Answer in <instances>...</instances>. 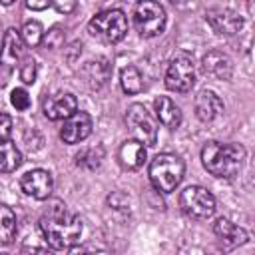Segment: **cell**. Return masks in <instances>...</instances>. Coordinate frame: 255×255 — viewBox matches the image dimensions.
Segmentation results:
<instances>
[{
	"label": "cell",
	"instance_id": "cell-25",
	"mask_svg": "<svg viewBox=\"0 0 255 255\" xmlns=\"http://www.w3.org/2000/svg\"><path fill=\"white\" fill-rule=\"evenodd\" d=\"M20 80L24 84H34L36 82V60L32 56H26L20 64Z\"/></svg>",
	"mask_w": 255,
	"mask_h": 255
},
{
	"label": "cell",
	"instance_id": "cell-26",
	"mask_svg": "<svg viewBox=\"0 0 255 255\" xmlns=\"http://www.w3.org/2000/svg\"><path fill=\"white\" fill-rule=\"evenodd\" d=\"M10 102H12V106H14L18 112H24V110H28V108H30L28 92H26V90H22V88L12 90V94H10Z\"/></svg>",
	"mask_w": 255,
	"mask_h": 255
},
{
	"label": "cell",
	"instance_id": "cell-9",
	"mask_svg": "<svg viewBox=\"0 0 255 255\" xmlns=\"http://www.w3.org/2000/svg\"><path fill=\"white\" fill-rule=\"evenodd\" d=\"M20 187L34 199H48L54 189V177L46 169H30L20 177Z\"/></svg>",
	"mask_w": 255,
	"mask_h": 255
},
{
	"label": "cell",
	"instance_id": "cell-13",
	"mask_svg": "<svg viewBox=\"0 0 255 255\" xmlns=\"http://www.w3.org/2000/svg\"><path fill=\"white\" fill-rule=\"evenodd\" d=\"M213 233L217 235L219 239V245L223 251H231L243 243H247V231L235 223H231L229 219L225 217H219L215 223H213Z\"/></svg>",
	"mask_w": 255,
	"mask_h": 255
},
{
	"label": "cell",
	"instance_id": "cell-30",
	"mask_svg": "<svg viewBox=\"0 0 255 255\" xmlns=\"http://www.w3.org/2000/svg\"><path fill=\"white\" fill-rule=\"evenodd\" d=\"M26 6H28L30 10H44V8L52 6V2H48V0H44V2H34V0H28V2H26Z\"/></svg>",
	"mask_w": 255,
	"mask_h": 255
},
{
	"label": "cell",
	"instance_id": "cell-24",
	"mask_svg": "<svg viewBox=\"0 0 255 255\" xmlns=\"http://www.w3.org/2000/svg\"><path fill=\"white\" fill-rule=\"evenodd\" d=\"M20 34H22L24 44L30 46V48H34V46H38V44L44 42V30H42V24H40L38 20H28V22L22 26Z\"/></svg>",
	"mask_w": 255,
	"mask_h": 255
},
{
	"label": "cell",
	"instance_id": "cell-7",
	"mask_svg": "<svg viewBox=\"0 0 255 255\" xmlns=\"http://www.w3.org/2000/svg\"><path fill=\"white\" fill-rule=\"evenodd\" d=\"M179 207L191 219H207L215 213V197L207 187L187 185L179 193Z\"/></svg>",
	"mask_w": 255,
	"mask_h": 255
},
{
	"label": "cell",
	"instance_id": "cell-19",
	"mask_svg": "<svg viewBox=\"0 0 255 255\" xmlns=\"http://www.w3.org/2000/svg\"><path fill=\"white\" fill-rule=\"evenodd\" d=\"M20 163H22V153H20V149H18L10 139L2 141V143H0V169H2L4 173H10V171H14L16 167H20Z\"/></svg>",
	"mask_w": 255,
	"mask_h": 255
},
{
	"label": "cell",
	"instance_id": "cell-23",
	"mask_svg": "<svg viewBox=\"0 0 255 255\" xmlns=\"http://www.w3.org/2000/svg\"><path fill=\"white\" fill-rule=\"evenodd\" d=\"M102 159H104V147L102 145L84 147L76 153V165H80L84 169H98Z\"/></svg>",
	"mask_w": 255,
	"mask_h": 255
},
{
	"label": "cell",
	"instance_id": "cell-3",
	"mask_svg": "<svg viewBox=\"0 0 255 255\" xmlns=\"http://www.w3.org/2000/svg\"><path fill=\"white\" fill-rule=\"evenodd\" d=\"M185 163L175 153H159L149 163V181L161 193H171L181 183Z\"/></svg>",
	"mask_w": 255,
	"mask_h": 255
},
{
	"label": "cell",
	"instance_id": "cell-4",
	"mask_svg": "<svg viewBox=\"0 0 255 255\" xmlns=\"http://www.w3.org/2000/svg\"><path fill=\"white\" fill-rule=\"evenodd\" d=\"M88 32L106 44H116L128 34V18L118 8L98 12L88 22Z\"/></svg>",
	"mask_w": 255,
	"mask_h": 255
},
{
	"label": "cell",
	"instance_id": "cell-27",
	"mask_svg": "<svg viewBox=\"0 0 255 255\" xmlns=\"http://www.w3.org/2000/svg\"><path fill=\"white\" fill-rule=\"evenodd\" d=\"M64 40H66V34H64V30L62 28H52L46 36H44V44L48 46V48H60V46H64Z\"/></svg>",
	"mask_w": 255,
	"mask_h": 255
},
{
	"label": "cell",
	"instance_id": "cell-1",
	"mask_svg": "<svg viewBox=\"0 0 255 255\" xmlns=\"http://www.w3.org/2000/svg\"><path fill=\"white\" fill-rule=\"evenodd\" d=\"M40 231L52 249H72L82 235V219L58 203L40 217Z\"/></svg>",
	"mask_w": 255,
	"mask_h": 255
},
{
	"label": "cell",
	"instance_id": "cell-16",
	"mask_svg": "<svg viewBox=\"0 0 255 255\" xmlns=\"http://www.w3.org/2000/svg\"><path fill=\"white\" fill-rule=\"evenodd\" d=\"M145 157H147L145 145L141 141H137V139H128L118 149V159H120L124 169H137V167H141Z\"/></svg>",
	"mask_w": 255,
	"mask_h": 255
},
{
	"label": "cell",
	"instance_id": "cell-12",
	"mask_svg": "<svg viewBox=\"0 0 255 255\" xmlns=\"http://www.w3.org/2000/svg\"><path fill=\"white\" fill-rule=\"evenodd\" d=\"M92 133V118L88 112H76L72 118H68L60 129V139L64 143H80Z\"/></svg>",
	"mask_w": 255,
	"mask_h": 255
},
{
	"label": "cell",
	"instance_id": "cell-5",
	"mask_svg": "<svg viewBox=\"0 0 255 255\" xmlns=\"http://www.w3.org/2000/svg\"><path fill=\"white\" fill-rule=\"evenodd\" d=\"M126 126L129 133L143 145L157 143V122L143 104H131L126 110Z\"/></svg>",
	"mask_w": 255,
	"mask_h": 255
},
{
	"label": "cell",
	"instance_id": "cell-15",
	"mask_svg": "<svg viewBox=\"0 0 255 255\" xmlns=\"http://www.w3.org/2000/svg\"><path fill=\"white\" fill-rule=\"evenodd\" d=\"M193 108H195V116L201 120V122H213L221 112H223V102L221 98L211 92V90H201L193 102Z\"/></svg>",
	"mask_w": 255,
	"mask_h": 255
},
{
	"label": "cell",
	"instance_id": "cell-14",
	"mask_svg": "<svg viewBox=\"0 0 255 255\" xmlns=\"http://www.w3.org/2000/svg\"><path fill=\"white\" fill-rule=\"evenodd\" d=\"M201 68L207 76L215 78V80H229L233 76V62L227 54L219 52V50H211L203 56L201 60Z\"/></svg>",
	"mask_w": 255,
	"mask_h": 255
},
{
	"label": "cell",
	"instance_id": "cell-22",
	"mask_svg": "<svg viewBox=\"0 0 255 255\" xmlns=\"http://www.w3.org/2000/svg\"><path fill=\"white\" fill-rule=\"evenodd\" d=\"M120 84H122V90L126 94L133 96V94H139L143 90V76L135 66H128V68L122 70Z\"/></svg>",
	"mask_w": 255,
	"mask_h": 255
},
{
	"label": "cell",
	"instance_id": "cell-20",
	"mask_svg": "<svg viewBox=\"0 0 255 255\" xmlns=\"http://www.w3.org/2000/svg\"><path fill=\"white\" fill-rule=\"evenodd\" d=\"M18 231V223H16V215L12 213V209L8 205L0 207V241L2 245H10L16 237Z\"/></svg>",
	"mask_w": 255,
	"mask_h": 255
},
{
	"label": "cell",
	"instance_id": "cell-29",
	"mask_svg": "<svg viewBox=\"0 0 255 255\" xmlns=\"http://www.w3.org/2000/svg\"><path fill=\"white\" fill-rule=\"evenodd\" d=\"M52 6H54V8H56V10L60 12V14H70V12H74V10H76V6H78V4H76L74 0H68V2L56 0V2L52 4Z\"/></svg>",
	"mask_w": 255,
	"mask_h": 255
},
{
	"label": "cell",
	"instance_id": "cell-21",
	"mask_svg": "<svg viewBox=\"0 0 255 255\" xmlns=\"http://www.w3.org/2000/svg\"><path fill=\"white\" fill-rule=\"evenodd\" d=\"M22 48H24L22 34L16 28H8L4 32V64H8L6 60H18L22 56Z\"/></svg>",
	"mask_w": 255,
	"mask_h": 255
},
{
	"label": "cell",
	"instance_id": "cell-32",
	"mask_svg": "<svg viewBox=\"0 0 255 255\" xmlns=\"http://www.w3.org/2000/svg\"><path fill=\"white\" fill-rule=\"evenodd\" d=\"M90 255H110L108 251H96V253H90Z\"/></svg>",
	"mask_w": 255,
	"mask_h": 255
},
{
	"label": "cell",
	"instance_id": "cell-6",
	"mask_svg": "<svg viewBox=\"0 0 255 255\" xmlns=\"http://www.w3.org/2000/svg\"><path fill=\"white\" fill-rule=\"evenodd\" d=\"M195 84V64L189 52H177L167 66L165 72V86L171 92L177 94H185L193 88Z\"/></svg>",
	"mask_w": 255,
	"mask_h": 255
},
{
	"label": "cell",
	"instance_id": "cell-31",
	"mask_svg": "<svg viewBox=\"0 0 255 255\" xmlns=\"http://www.w3.org/2000/svg\"><path fill=\"white\" fill-rule=\"evenodd\" d=\"M68 255H90V253H88L84 247H78V245H74V247L70 249V253H68Z\"/></svg>",
	"mask_w": 255,
	"mask_h": 255
},
{
	"label": "cell",
	"instance_id": "cell-28",
	"mask_svg": "<svg viewBox=\"0 0 255 255\" xmlns=\"http://www.w3.org/2000/svg\"><path fill=\"white\" fill-rule=\"evenodd\" d=\"M10 131H12V120H10L8 114H2L0 116V137H2V141L10 139Z\"/></svg>",
	"mask_w": 255,
	"mask_h": 255
},
{
	"label": "cell",
	"instance_id": "cell-8",
	"mask_svg": "<svg viewBox=\"0 0 255 255\" xmlns=\"http://www.w3.org/2000/svg\"><path fill=\"white\" fill-rule=\"evenodd\" d=\"M165 20H167V16L159 2L143 0L135 6L133 24H135V30L139 32V36H143V38H153V36L161 34L165 28Z\"/></svg>",
	"mask_w": 255,
	"mask_h": 255
},
{
	"label": "cell",
	"instance_id": "cell-18",
	"mask_svg": "<svg viewBox=\"0 0 255 255\" xmlns=\"http://www.w3.org/2000/svg\"><path fill=\"white\" fill-rule=\"evenodd\" d=\"M153 108H155V116H157V120H159L165 128H169V129L179 128V124H181V110H179L167 96H159V98H155Z\"/></svg>",
	"mask_w": 255,
	"mask_h": 255
},
{
	"label": "cell",
	"instance_id": "cell-2",
	"mask_svg": "<svg viewBox=\"0 0 255 255\" xmlns=\"http://www.w3.org/2000/svg\"><path fill=\"white\" fill-rule=\"evenodd\" d=\"M245 159V147L239 143H219L207 141L201 149V163L203 167L221 179H231L241 169Z\"/></svg>",
	"mask_w": 255,
	"mask_h": 255
},
{
	"label": "cell",
	"instance_id": "cell-10",
	"mask_svg": "<svg viewBox=\"0 0 255 255\" xmlns=\"http://www.w3.org/2000/svg\"><path fill=\"white\" fill-rule=\"evenodd\" d=\"M205 20L219 36H235L243 28V16L227 10V8H213L205 12Z\"/></svg>",
	"mask_w": 255,
	"mask_h": 255
},
{
	"label": "cell",
	"instance_id": "cell-17",
	"mask_svg": "<svg viewBox=\"0 0 255 255\" xmlns=\"http://www.w3.org/2000/svg\"><path fill=\"white\" fill-rule=\"evenodd\" d=\"M82 78L92 90L104 88L106 82L110 80V64H108V60L106 58H98V60L86 62V66L82 68Z\"/></svg>",
	"mask_w": 255,
	"mask_h": 255
},
{
	"label": "cell",
	"instance_id": "cell-11",
	"mask_svg": "<svg viewBox=\"0 0 255 255\" xmlns=\"http://www.w3.org/2000/svg\"><path fill=\"white\" fill-rule=\"evenodd\" d=\"M76 112H78V102H76V96L70 92H58L44 100V116L52 122H58V120L66 122Z\"/></svg>",
	"mask_w": 255,
	"mask_h": 255
}]
</instances>
